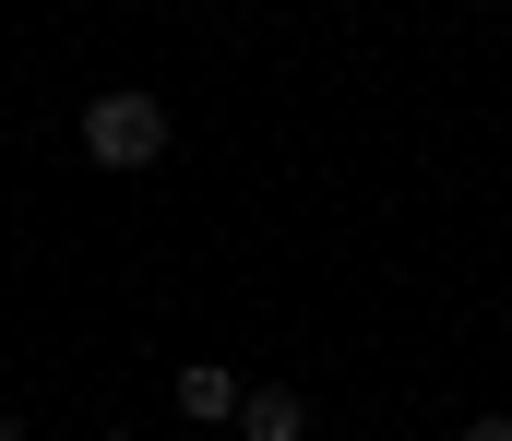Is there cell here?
<instances>
[{
  "label": "cell",
  "mask_w": 512,
  "mask_h": 441,
  "mask_svg": "<svg viewBox=\"0 0 512 441\" xmlns=\"http://www.w3.org/2000/svg\"><path fill=\"white\" fill-rule=\"evenodd\" d=\"M72 132H84V155H96V167H155V155L179 144V120H167V96H143V84H108V96H84V120H72Z\"/></svg>",
  "instance_id": "6da1fadb"
},
{
  "label": "cell",
  "mask_w": 512,
  "mask_h": 441,
  "mask_svg": "<svg viewBox=\"0 0 512 441\" xmlns=\"http://www.w3.org/2000/svg\"><path fill=\"white\" fill-rule=\"evenodd\" d=\"M167 406H179L191 430H239V406H251V382H239L227 358H191V370H167Z\"/></svg>",
  "instance_id": "7a4b0ae2"
},
{
  "label": "cell",
  "mask_w": 512,
  "mask_h": 441,
  "mask_svg": "<svg viewBox=\"0 0 512 441\" xmlns=\"http://www.w3.org/2000/svg\"><path fill=\"white\" fill-rule=\"evenodd\" d=\"M239 441H310V394H298V382H251Z\"/></svg>",
  "instance_id": "3957f363"
},
{
  "label": "cell",
  "mask_w": 512,
  "mask_h": 441,
  "mask_svg": "<svg viewBox=\"0 0 512 441\" xmlns=\"http://www.w3.org/2000/svg\"><path fill=\"white\" fill-rule=\"evenodd\" d=\"M465 441H512V418H465Z\"/></svg>",
  "instance_id": "277c9868"
},
{
  "label": "cell",
  "mask_w": 512,
  "mask_h": 441,
  "mask_svg": "<svg viewBox=\"0 0 512 441\" xmlns=\"http://www.w3.org/2000/svg\"><path fill=\"white\" fill-rule=\"evenodd\" d=\"M0 441H24V418H12V406H0Z\"/></svg>",
  "instance_id": "5b68a950"
},
{
  "label": "cell",
  "mask_w": 512,
  "mask_h": 441,
  "mask_svg": "<svg viewBox=\"0 0 512 441\" xmlns=\"http://www.w3.org/2000/svg\"><path fill=\"white\" fill-rule=\"evenodd\" d=\"M108 441H131V430H108Z\"/></svg>",
  "instance_id": "8992f818"
}]
</instances>
